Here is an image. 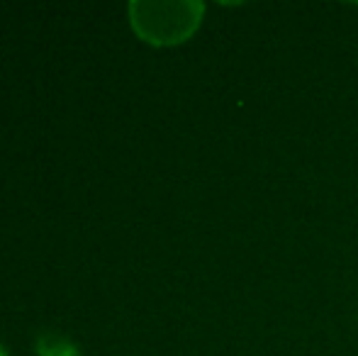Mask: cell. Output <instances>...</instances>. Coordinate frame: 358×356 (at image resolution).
<instances>
[{
    "label": "cell",
    "mask_w": 358,
    "mask_h": 356,
    "mask_svg": "<svg viewBox=\"0 0 358 356\" xmlns=\"http://www.w3.org/2000/svg\"><path fill=\"white\" fill-rule=\"evenodd\" d=\"M129 24L151 47H176L193 37L205 17L200 0H132Z\"/></svg>",
    "instance_id": "cell-1"
},
{
    "label": "cell",
    "mask_w": 358,
    "mask_h": 356,
    "mask_svg": "<svg viewBox=\"0 0 358 356\" xmlns=\"http://www.w3.org/2000/svg\"><path fill=\"white\" fill-rule=\"evenodd\" d=\"M37 356H83L69 337L59 332H42L34 342Z\"/></svg>",
    "instance_id": "cell-2"
}]
</instances>
